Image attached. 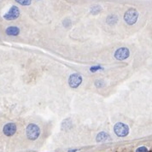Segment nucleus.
Segmentation results:
<instances>
[{
	"label": "nucleus",
	"instance_id": "nucleus-7",
	"mask_svg": "<svg viewBox=\"0 0 152 152\" xmlns=\"http://www.w3.org/2000/svg\"><path fill=\"white\" fill-rule=\"evenodd\" d=\"M3 132L4 133V135L8 136V137H11L13 136L15 132H16V126L15 123H7L3 129Z\"/></svg>",
	"mask_w": 152,
	"mask_h": 152
},
{
	"label": "nucleus",
	"instance_id": "nucleus-11",
	"mask_svg": "<svg viewBox=\"0 0 152 152\" xmlns=\"http://www.w3.org/2000/svg\"><path fill=\"white\" fill-rule=\"evenodd\" d=\"M101 11H102V7L99 6V5H94V6H92L91 9V13L92 15H94L99 14Z\"/></svg>",
	"mask_w": 152,
	"mask_h": 152
},
{
	"label": "nucleus",
	"instance_id": "nucleus-12",
	"mask_svg": "<svg viewBox=\"0 0 152 152\" xmlns=\"http://www.w3.org/2000/svg\"><path fill=\"white\" fill-rule=\"evenodd\" d=\"M15 2H17L18 3H20V5H29L32 3V0H15Z\"/></svg>",
	"mask_w": 152,
	"mask_h": 152
},
{
	"label": "nucleus",
	"instance_id": "nucleus-15",
	"mask_svg": "<svg viewBox=\"0 0 152 152\" xmlns=\"http://www.w3.org/2000/svg\"><path fill=\"white\" fill-rule=\"evenodd\" d=\"M77 151V149H73V150H69L68 152H76Z\"/></svg>",
	"mask_w": 152,
	"mask_h": 152
},
{
	"label": "nucleus",
	"instance_id": "nucleus-4",
	"mask_svg": "<svg viewBox=\"0 0 152 152\" xmlns=\"http://www.w3.org/2000/svg\"><path fill=\"white\" fill-rule=\"evenodd\" d=\"M20 15V9H18L17 6H12L9 10L3 15V18L7 20H15L19 17Z\"/></svg>",
	"mask_w": 152,
	"mask_h": 152
},
{
	"label": "nucleus",
	"instance_id": "nucleus-1",
	"mask_svg": "<svg viewBox=\"0 0 152 152\" xmlns=\"http://www.w3.org/2000/svg\"><path fill=\"white\" fill-rule=\"evenodd\" d=\"M137 18H138V12L134 8L128 9L124 15V20L128 25L135 24L137 20Z\"/></svg>",
	"mask_w": 152,
	"mask_h": 152
},
{
	"label": "nucleus",
	"instance_id": "nucleus-8",
	"mask_svg": "<svg viewBox=\"0 0 152 152\" xmlns=\"http://www.w3.org/2000/svg\"><path fill=\"white\" fill-rule=\"evenodd\" d=\"M6 34L9 36H17L20 33V29L17 26H10L9 27H7L6 31H5Z\"/></svg>",
	"mask_w": 152,
	"mask_h": 152
},
{
	"label": "nucleus",
	"instance_id": "nucleus-13",
	"mask_svg": "<svg viewBox=\"0 0 152 152\" xmlns=\"http://www.w3.org/2000/svg\"><path fill=\"white\" fill-rule=\"evenodd\" d=\"M101 69H102V67H100V66H94V67H91V68H90V70H91V72H96L97 70H101Z\"/></svg>",
	"mask_w": 152,
	"mask_h": 152
},
{
	"label": "nucleus",
	"instance_id": "nucleus-14",
	"mask_svg": "<svg viewBox=\"0 0 152 152\" xmlns=\"http://www.w3.org/2000/svg\"><path fill=\"white\" fill-rule=\"evenodd\" d=\"M136 152H148V149L146 147L144 146H142V147H139L136 149Z\"/></svg>",
	"mask_w": 152,
	"mask_h": 152
},
{
	"label": "nucleus",
	"instance_id": "nucleus-5",
	"mask_svg": "<svg viewBox=\"0 0 152 152\" xmlns=\"http://www.w3.org/2000/svg\"><path fill=\"white\" fill-rule=\"evenodd\" d=\"M82 82V77L79 73H73L68 79V84L72 88H77Z\"/></svg>",
	"mask_w": 152,
	"mask_h": 152
},
{
	"label": "nucleus",
	"instance_id": "nucleus-2",
	"mask_svg": "<svg viewBox=\"0 0 152 152\" xmlns=\"http://www.w3.org/2000/svg\"><path fill=\"white\" fill-rule=\"evenodd\" d=\"M40 134V129L36 124H29L26 127V137L30 140H36Z\"/></svg>",
	"mask_w": 152,
	"mask_h": 152
},
{
	"label": "nucleus",
	"instance_id": "nucleus-10",
	"mask_svg": "<svg viewBox=\"0 0 152 152\" xmlns=\"http://www.w3.org/2000/svg\"><path fill=\"white\" fill-rule=\"evenodd\" d=\"M106 21L109 25H114V24H115L118 21V16L115 15H108L107 17Z\"/></svg>",
	"mask_w": 152,
	"mask_h": 152
},
{
	"label": "nucleus",
	"instance_id": "nucleus-6",
	"mask_svg": "<svg viewBox=\"0 0 152 152\" xmlns=\"http://www.w3.org/2000/svg\"><path fill=\"white\" fill-rule=\"evenodd\" d=\"M130 55V51L126 47H121V48H119L115 52H114V57L117 59V60H120V61H123L125 59H126Z\"/></svg>",
	"mask_w": 152,
	"mask_h": 152
},
{
	"label": "nucleus",
	"instance_id": "nucleus-9",
	"mask_svg": "<svg viewBox=\"0 0 152 152\" xmlns=\"http://www.w3.org/2000/svg\"><path fill=\"white\" fill-rule=\"evenodd\" d=\"M108 138H109V135L108 133H106L105 132H101L96 136V141L97 142H103V141H106Z\"/></svg>",
	"mask_w": 152,
	"mask_h": 152
},
{
	"label": "nucleus",
	"instance_id": "nucleus-3",
	"mask_svg": "<svg viewBox=\"0 0 152 152\" xmlns=\"http://www.w3.org/2000/svg\"><path fill=\"white\" fill-rule=\"evenodd\" d=\"M114 131L118 137H126L129 133V127L124 123L118 122L114 125Z\"/></svg>",
	"mask_w": 152,
	"mask_h": 152
}]
</instances>
